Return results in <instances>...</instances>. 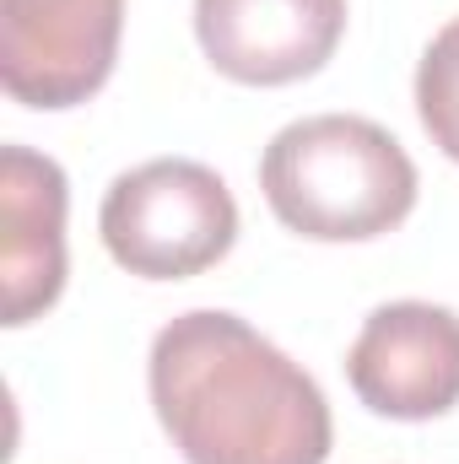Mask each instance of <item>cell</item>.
Listing matches in <instances>:
<instances>
[{"label": "cell", "mask_w": 459, "mask_h": 464, "mask_svg": "<svg viewBox=\"0 0 459 464\" xmlns=\"http://www.w3.org/2000/svg\"><path fill=\"white\" fill-rule=\"evenodd\" d=\"M151 405L184 464H325L336 421L325 389L249 319L190 308L157 330Z\"/></svg>", "instance_id": "6da1fadb"}, {"label": "cell", "mask_w": 459, "mask_h": 464, "mask_svg": "<svg viewBox=\"0 0 459 464\" xmlns=\"http://www.w3.org/2000/svg\"><path fill=\"white\" fill-rule=\"evenodd\" d=\"M259 189L281 227L314 243H367L395 232L416 206V162L362 114H314L287 124L259 157Z\"/></svg>", "instance_id": "7a4b0ae2"}, {"label": "cell", "mask_w": 459, "mask_h": 464, "mask_svg": "<svg viewBox=\"0 0 459 464\" xmlns=\"http://www.w3.org/2000/svg\"><path fill=\"white\" fill-rule=\"evenodd\" d=\"M98 232L119 270L141 281H184L238 243V200L217 168L151 157L109 184Z\"/></svg>", "instance_id": "3957f363"}, {"label": "cell", "mask_w": 459, "mask_h": 464, "mask_svg": "<svg viewBox=\"0 0 459 464\" xmlns=\"http://www.w3.org/2000/svg\"><path fill=\"white\" fill-rule=\"evenodd\" d=\"M124 0H0V87L22 109L87 103L119 54Z\"/></svg>", "instance_id": "277c9868"}, {"label": "cell", "mask_w": 459, "mask_h": 464, "mask_svg": "<svg viewBox=\"0 0 459 464\" xmlns=\"http://www.w3.org/2000/svg\"><path fill=\"white\" fill-rule=\"evenodd\" d=\"M346 378L373 416H449L459 405V314L438 303L373 308L346 351Z\"/></svg>", "instance_id": "5b68a950"}, {"label": "cell", "mask_w": 459, "mask_h": 464, "mask_svg": "<svg viewBox=\"0 0 459 464\" xmlns=\"http://www.w3.org/2000/svg\"><path fill=\"white\" fill-rule=\"evenodd\" d=\"M346 33V0H195L206 60L243 87H287L330 65Z\"/></svg>", "instance_id": "8992f818"}, {"label": "cell", "mask_w": 459, "mask_h": 464, "mask_svg": "<svg viewBox=\"0 0 459 464\" xmlns=\"http://www.w3.org/2000/svg\"><path fill=\"white\" fill-rule=\"evenodd\" d=\"M65 168L33 146H0V314L11 330L65 292Z\"/></svg>", "instance_id": "52a82bcc"}, {"label": "cell", "mask_w": 459, "mask_h": 464, "mask_svg": "<svg viewBox=\"0 0 459 464\" xmlns=\"http://www.w3.org/2000/svg\"><path fill=\"white\" fill-rule=\"evenodd\" d=\"M416 114L422 130L433 135V146L459 162V16L433 33V44L422 49L416 65Z\"/></svg>", "instance_id": "ba28073f"}]
</instances>
